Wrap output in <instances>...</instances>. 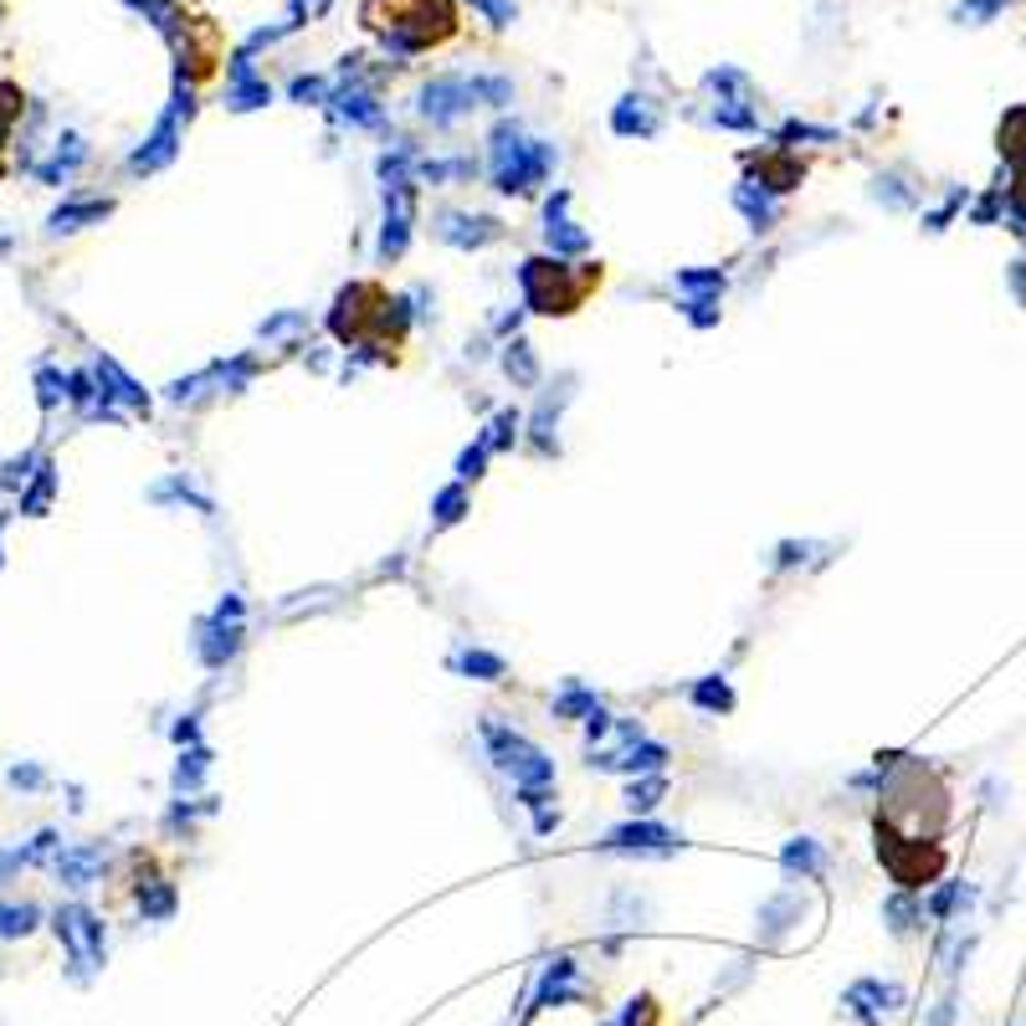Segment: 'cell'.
Returning a JSON list of instances; mask_svg holds the SVG:
<instances>
[{"label": "cell", "instance_id": "obj_2", "mask_svg": "<svg viewBox=\"0 0 1026 1026\" xmlns=\"http://www.w3.org/2000/svg\"><path fill=\"white\" fill-rule=\"evenodd\" d=\"M483 744H488V759L498 770L514 780V791L529 811H544L550 806V791H555V759L544 755L534 740H523L519 729H504V723L483 719Z\"/></svg>", "mask_w": 1026, "mask_h": 1026}, {"label": "cell", "instance_id": "obj_30", "mask_svg": "<svg viewBox=\"0 0 1026 1026\" xmlns=\"http://www.w3.org/2000/svg\"><path fill=\"white\" fill-rule=\"evenodd\" d=\"M87 160V150H83V139H68V154H62V144H57V160L51 165H36V175L47 180V186H57V180H68L72 169Z\"/></svg>", "mask_w": 1026, "mask_h": 1026}, {"label": "cell", "instance_id": "obj_26", "mask_svg": "<svg viewBox=\"0 0 1026 1026\" xmlns=\"http://www.w3.org/2000/svg\"><path fill=\"white\" fill-rule=\"evenodd\" d=\"M114 211V201H72V205H57L51 211V232H78L83 221H103Z\"/></svg>", "mask_w": 1026, "mask_h": 1026}, {"label": "cell", "instance_id": "obj_22", "mask_svg": "<svg viewBox=\"0 0 1026 1026\" xmlns=\"http://www.w3.org/2000/svg\"><path fill=\"white\" fill-rule=\"evenodd\" d=\"M452 673H468L477 683H498L508 673V662L498 652H483V647H462V652H452Z\"/></svg>", "mask_w": 1026, "mask_h": 1026}, {"label": "cell", "instance_id": "obj_29", "mask_svg": "<svg viewBox=\"0 0 1026 1026\" xmlns=\"http://www.w3.org/2000/svg\"><path fill=\"white\" fill-rule=\"evenodd\" d=\"M734 205H740L744 216H750V226H755V232H770V226H775L770 196H755V186H740V190H734Z\"/></svg>", "mask_w": 1026, "mask_h": 1026}, {"label": "cell", "instance_id": "obj_46", "mask_svg": "<svg viewBox=\"0 0 1026 1026\" xmlns=\"http://www.w3.org/2000/svg\"><path fill=\"white\" fill-rule=\"evenodd\" d=\"M323 11H329V0H293V26L298 21H319Z\"/></svg>", "mask_w": 1026, "mask_h": 1026}, {"label": "cell", "instance_id": "obj_43", "mask_svg": "<svg viewBox=\"0 0 1026 1026\" xmlns=\"http://www.w3.org/2000/svg\"><path fill=\"white\" fill-rule=\"evenodd\" d=\"M472 11H483V21L488 26H508L514 21V0H468Z\"/></svg>", "mask_w": 1026, "mask_h": 1026}, {"label": "cell", "instance_id": "obj_41", "mask_svg": "<svg viewBox=\"0 0 1026 1026\" xmlns=\"http://www.w3.org/2000/svg\"><path fill=\"white\" fill-rule=\"evenodd\" d=\"M51 488H57V472H51V462H42V477H36V488L21 498V514H42L51 498Z\"/></svg>", "mask_w": 1026, "mask_h": 1026}, {"label": "cell", "instance_id": "obj_42", "mask_svg": "<svg viewBox=\"0 0 1026 1026\" xmlns=\"http://www.w3.org/2000/svg\"><path fill=\"white\" fill-rule=\"evenodd\" d=\"M483 468H488V447L477 441V447H468V452L457 457V483H477V477H483Z\"/></svg>", "mask_w": 1026, "mask_h": 1026}, {"label": "cell", "instance_id": "obj_34", "mask_svg": "<svg viewBox=\"0 0 1026 1026\" xmlns=\"http://www.w3.org/2000/svg\"><path fill=\"white\" fill-rule=\"evenodd\" d=\"M36 929V909L32 904H0V940H21Z\"/></svg>", "mask_w": 1026, "mask_h": 1026}, {"label": "cell", "instance_id": "obj_20", "mask_svg": "<svg viewBox=\"0 0 1026 1026\" xmlns=\"http://www.w3.org/2000/svg\"><path fill=\"white\" fill-rule=\"evenodd\" d=\"M780 868L791 877H816L826 873V852H822V841H811V837H795V841H786V852H780Z\"/></svg>", "mask_w": 1026, "mask_h": 1026}, {"label": "cell", "instance_id": "obj_3", "mask_svg": "<svg viewBox=\"0 0 1026 1026\" xmlns=\"http://www.w3.org/2000/svg\"><path fill=\"white\" fill-rule=\"evenodd\" d=\"M493 190L504 196H534L559 165V150L550 139H529L519 123H498L493 129Z\"/></svg>", "mask_w": 1026, "mask_h": 1026}, {"label": "cell", "instance_id": "obj_10", "mask_svg": "<svg viewBox=\"0 0 1026 1026\" xmlns=\"http://www.w3.org/2000/svg\"><path fill=\"white\" fill-rule=\"evenodd\" d=\"M437 236L447 247H462V252H477L504 236V221L498 216H468V211H441L437 216Z\"/></svg>", "mask_w": 1026, "mask_h": 1026}, {"label": "cell", "instance_id": "obj_11", "mask_svg": "<svg viewBox=\"0 0 1026 1026\" xmlns=\"http://www.w3.org/2000/svg\"><path fill=\"white\" fill-rule=\"evenodd\" d=\"M673 847H683V832L657 822H626L601 841V852H673Z\"/></svg>", "mask_w": 1026, "mask_h": 1026}, {"label": "cell", "instance_id": "obj_47", "mask_svg": "<svg viewBox=\"0 0 1026 1026\" xmlns=\"http://www.w3.org/2000/svg\"><path fill=\"white\" fill-rule=\"evenodd\" d=\"M304 323H308V319H304V314H283V319H272V323H262V334H268V339H272V334H287V329H304Z\"/></svg>", "mask_w": 1026, "mask_h": 1026}, {"label": "cell", "instance_id": "obj_14", "mask_svg": "<svg viewBox=\"0 0 1026 1026\" xmlns=\"http://www.w3.org/2000/svg\"><path fill=\"white\" fill-rule=\"evenodd\" d=\"M565 205H570V190H555L550 205H544V236H550V252L555 257H580L590 247V236L575 221H565Z\"/></svg>", "mask_w": 1026, "mask_h": 1026}, {"label": "cell", "instance_id": "obj_39", "mask_svg": "<svg viewBox=\"0 0 1026 1026\" xmlns=\"http://www.w3.org/2000/svg\"><path fill=\"white\" fill-rule=\"evenodd\" d=\"M416 175L432 180V186H441V180H452V175H472V160H421Z\"/></svg>", "mask_w": 1026, "mask_h": 1026}, {"label": "cell", "instance_id": "obj_15", "mask_svg": "<svg viewBox=\"0 0 1026 1026\" xmlns=\"http://www.w3.org/2000/svg\"><path fill=\"white\" fill-rule=\"evenodd\" d=\"M611 129L616 134H637V139H652L657 129H662V114H657V103L647 98V93H626L622 103H616V114H611Z\"/></svg>", "mask_w": 1026, "mask_h": 1026}, {"label": "cell", "instance_id": "obj_49", "mask_svg": "<svg viewBox=\"0 0 1026 1026\" xmlns=\"http://www.w3.org/2000/svg\"><path fill=\"white\" fill-rule=\"evenodd\" d=\"M5 247H11V241H5V236H0V252H5Z\"/></svg>", "mask_w": 1026, "mask_h": 1026}, {"label": "cell", "instance_id": "obj_12", "mask_svg": "<svg viewBox=\"0 0 1026 1026\" xmlns=\"http://www.w3.org/2000/svg\"><path fill=\"white\" fill-rule=\"evenodd\" d=\"M180 108L190 114V98H175V108L160 118V129L144 139V150H134V160H129V169H134V175H154L160 165H169V160H175V150H180V144H175V139H180Z\"/></svg>", "mask_w": 1026, "mask_h": 1026}, {"label": "cell", "instance_id": "obj_25", "mask_svg": "<svg viewBox=\"0 0 1026 1026\" xmlns=\"http://www.w3.org/2000/svg\"><path fill=\"white\" fill-rule=\"evenodd\" d=\"M98 380H103V386H114V390H103V396H118V401L134 405V411H150V396H144V390H139L129 375L118 370L114 359H98Z\"/></svg>", "mask_w": 1026, "mask_h": 1026}, {"label": "cell", "instance_id": "obj_32", "mask_svg": "<svg viewBox=\"0 0 1026 1026\" xmlns=\"http://www.w3.org/2000/svg\"><path fill=\"white\" fill-rule=\"evenodd\" d=\"M462 514H468V488H462V483H452V488H441L437 498H432V523H437V529L457 523Z\"/></svg>", "mask_w": 1026, "mask_h": 1026}, {"label": "cell", "instance_id": "obj_5", "mask_svg": "<svg viewBox=\"0 0 1026 1026\" xmlns=\"http://www.w3.org/2000/svg\"><path fill=\"white\" fill-rule=\"evenodd\" d=\"M877 858H883V868L893 873V883L898 888H924V883H934V877L944 873V847L934 837H904L893 822H883L877 816Z\"/></svg>", "mask_w": 1026, "mask_h": 1026}, {"label": "cell", "instance_id": "obj_44", "mask_svg": "<svg viewBox=\"0 0 1026 1026\" xmlns=\"http://www.w3.org/2000/svg\"><path fill=\"white\" fill-rule=\"evenodd\" d=\"M683 314H688L698 329H708V323H719V298H688V304H683Z\"/></svg>", "mask_w": 1026, "mask_h": 1026}, {"label": "cell", "instance_id": "obj_36", "mask_svg": "<svg viewBox=\"0 0 1026 1026\" xmlns=\"http://www.w3.org/2000/svg\"><path fill=\"white\" fill-rule=\"evenodd\" d=\"M662 791H668V780H662V775H652V780H632V786H626V806H632V816H637V811L647 816V811L662 801Z\"/></svg>", "mask_w": 1026, "mask_h": 1026}, {"label": "cell", "instance_id": "obj_13", "mask_svg": "<svg viewBox=\"0 0 1026 1026\" xmlns=\"http://www.w3.org/2000/svg\"><path fill=\"white\" fill-rule=\"evenodd\" d=\"M268 103H272V87L262 78H252V51H236L232 78H226V108L252 114V108H268Z\"/></svg>", "mask_w": 1026, "mask_h": 1026}, {"label": "cell", "instance_id": "obj_16", "mask_svg": "<svg viewBox=\"0 0 1026 1026\" xmlns=\"http://www.w3.org/2000/svg\"><path fill=\"white\" fill-rule=\"evenodd\" d=\"M236 647H241V622H221V616H211V622H201V637H196V652H201L205 668H226L236 657Z\"/></svg>", "mask_w": 1026, "mask_h": 1026}, {"label": "cell", "instance_id": "obj_35", "mask_svg": "<svg viewBox=\"0 0 1026 1026\" xmlns=\"http://www.w3.org/2000/svg\"><path fill=\"white\" fill-rule=\"evenodd\" d=\"M139 909H144V919H169L175 913V888L169 883H144L139 888Z\"/></svg>", "mask_w": 1026, "mask_h": 1026}, {"label": "cell", "instance_id": "obj_23", "mask_svg": "<svg viewBox=\"0 0 1026 1026\" xmlns=\"http://www.w3.org/2000/svg\"><path fill=\"white\" fill-rule=\"evenodd\" d=\"M570 980H575V959H550L544 965V980H539V1006H559L565 995H575L570 991Z\"/></svg>", "mask_w": 1026, "mask_h": 1026}, {"label": "cell", "instance_id": "obj_17", "mask_svg": "<svg viewBox=\"0 0 1026 1026\" xmlns=\"http://www.w3.org/2000/svg\"><path fill=\"white\" fill-rule=\"evenodd\" d=\"M755 169H759V190H765V196H786V190H795L806 180V165H801L786 144L775 154H765V160H755Z\"/></svg>", "mask_w": 1026, "mask_h": 1026}, {"label": "cell", "instance_id": "obj_9", "mask_svg": "<svg viewBox=\"0 0 1026 1026\" xmlns=\"http://www.w3.org/2000/svg\"><path fill=\"white\" fill-rule=\"evenodd\" d=\"M411 216H416V186H386V226H380V262H396L411 241Z\"/></svg>", "mask_w": 1026, "mask_h": 1026}, {"label": "cell", "instance_id": "obj_6", "mask_svg": "<svg viewBox=\"0 0 1026 1026\" xmlns=\"http://www.w3.org/2000/svg\"><path fill=\"white\" fill-rule=\"evenodd\" d=\"M416 108H421V118H432L437 129H447V123H457L462 114L477 108V87H472V78L441 72V78H432V83L416 93Z\"/></svg>", "mask_w": 1026, "mask_h": 1026}, {"label": "cell", "instance_id": "obj_38", "mask_svg": "<svg viewBox=\"0 0 1026 1026\" xmlns=\"http://www.w3.org/2000/svg\"><path fill=\"white\" fill-rule=\"evenodd\" d=\"M205 765H211V755H205V750H186V755H180V765H175V791H196V786H201V775H205Z\"/></svg>", "mask_w": 1026, "mask_h": 1026}, {"label": "cell", "instance_id": "obj_40", "mask_svg": "<svg viewBox=\"0 0 1026 1026\" xmlns=\"http://www.w3.org/2000/svg\"><path fill=\"white\" fill-rule=\"evenodd\" d=\"M21 87L16 83H0V144L11 139V129H16V118H21Z\"/></svg>", "mask_w": 1026, "mask_h": 1026}, {"label": "cell", "instance_id": "obj_45", "mask_svg": "<svg viewBox=\"0 0 1026 1026\" xmlns=\"http://www.w3.org/2000/svg\"><path fill=\"white\" fill-rule=\"evenodd\" d=\"M298 103H323L329 93H323V78H293V87H287Z\"/></svg>", "mask_w": 1026, "mask_h": 1026}, {"label": "cell", "instance_id": "obj_48", "mask_svg": "<svg viewBox=\"0 0 1026 1026\" xmlns=\"http://www.w3.org/2000/svg\"><path fill=\"white\" fill-rule=\"evenodd\" d=\"M36 386H42V405H57V396H62V390H57V386H68V380H57V375H42V380H36Z\"/></svg>", "mask_w": 1026, "mask_h": 1026}, {"label": "cell", "instance_id": "obj_31", "mask_svg": "<svg viewBox=\"0 0 1026 1026\" xmlns=\"http://www.w3.org/2000/svg\"><path fill=\"white\" fill-rule=\"evenodd\" d=\"M883 919H888L893 934H909V929L924 919V909H919V904L909 898V888H904V893H893L888 904H883Z\"/></svg>", "mask_w": 1026, "mask_h": 1026}, {"label": "cell", "instance_id": "obj_7", "mask_svg": "<svg viewBox=\"0 0 1026 1026\" xmlns=\"http://www.w3.org/2000/svg\"><path fill=\"white\" fill-rule=\"evenodd\" d=\"M898 1006H904V991L888 986V980H877V976H862L841 991V1011L858 1026H883V1016H893Z\"/></svg>", "mask_w": 1026, "mask_h": 1026}, {"label": "cell", "instance_id": "obj_19", "mask_svg": "<svg viewBox=\"0 0 1026 1026\" xmlns=\"http://www.w3.org/2000/svg\"><path fill=\"white\" fill-rule=\"evenodd\" d=\"M759 924H765V929H759V940L780 944V940H786V929L801 924V893H775L770 904L759 909Z\"/></svg>", "mask_w": 1026, "mask_h": 1026}, {"label": "cell", "instance_id": "obj_28", "mask_svg": "<svg viewBox=\"0 0 1026 1026\" xmlns=\"http://www.w3.org/2000/svg\"><path fill=\"white\" fill-rule=\"evenodd\" d=\"M519 426H523L519 411H498V416H493L488 426H483V437H477V441H483L488 452H508V447L519 441Z\"/></svg>", "mask_w": 1026, "mask_h": 1026}, {"label": "cell", "instance_id": "obj_4", "mask_svg": "<svg viewBox=\"0 0 1026 1026\" xmlns=\"http://www.w3.org/2000/svg\"><path fill=\"white\" fill-rule=\"evenodd\" d=\"M519 283H523V304L534 314H575L590 298V287L601 283V268L595 262L570 268L565 257H529L519 268Z\"/></svg>", "mask_w": 1026, "mask_h": 1026}, {"label": "cell", "instance_id": "obj_8", "mask_svg": "<svg viewBox=\"0 0 1026 1026\" xmlns=\"http://www.w3.org/2000/svg\"><path fill=\"white\" fill-rule=\"evenodd\" d=\"M57 940L72 950V959L78 965H87V970H98L103 965V924H98V913H87V909H57Z\"/></svg>", "mask_w": 1026, "mask_h": 1026}, {"label": "cell", "instance_id": "obj_24", "mask_svg": "<svg viewBox=\"0 0 1026 1026\" xmlns=\"http://www.w3.org/2000/svg\"><path fill=\"white\" fill-rule=\"evenodd\" d=\"M504 370H508V380L519 390H534L539 386V359H534V350L523 344V339H514L504 350Z\"/></svg>", "mask_w": 1026, "mask_h": 1026}, {"label": "cell", "instance_id": "obj_37", "mask_svg": "<svg viewBox=\"0 0 1026 1026\" xmlns=\"http://www.w3.org/2000/svg\"><path fill=\"white\" fill-rule=\"evenodd\" d=\"M723 283H729V278H723L719 268H708V272H677V287H683V293H693V298H719Z\"/></svg>", "mask_w": 1026, "mask_h": 1026}, {"label": "cell", "instance_id": "obj_33", "mask_svg": "<svg viewBox=\"0 0 1026 1026\" xmlns=\"http://www.w3.org/2000/svg\"><path fill=\"white\" fill-rule=\"evenodd\" d=\"M595 693H586L580 683H565V693L555 698V719H590L595 714Z\"/></svg>", "mask_w": 1026, "mask_h": 1026}, {"label": "cell", "instance_id": "obj_21", "mask_svg": "<svg viewBox=\"0 0 1026 1026\" xmlns=\"http://www.w3.org/2000/svg\"><path fill=\"white\" fill-rule=\"evenodd\" d=\"M98 873H103V847H78V852H62V858H57V877H62L68 888H87Z\"/></svg>", "mask_w": 1026, "mask_h": 1026}, {"label": "cell", "instance_id": "obj_1", "mask_svg": "<svg viewBox=\"0 0 1026 1026\" xmlns=\"http://www.w3.org/2000/svg\"><path fill=\"white\" fill-rule=\"evenodd\" d=\"M359 21L390 57H416L457 36V0H365Z\"/></svg>", "mask_w": 1026, "mask_h": 1026}, {"label": "cell", "instance_id": "obj_18", "mask_svg": "<svg viewBox=\"0 0 1026 1026\" xmlns=\"http://www.w3.org/2000/svg\"><path fill=\"white\" fill-rule=\"evenodd\" d=\"M329 103H334V114L344 118V123H354V129H380L386 123V114H380V103H375L370 87H339V93H329Z\"/></svg>", "mask_w": 1026, "mask_h": 1026}, {"label": "cell", "instance_id": "obj_27", "mask_svg": "<svg viewBox=\"0 0 1026 1026\" xmlns=\"http://www.w3.org/2000/svg\"><path fill=\"white\" fill-rule=\"evenodd\" d=\"M688 698H693V708H704V714H729V708H734V688H729L723 677H704V683H693Z\"/></svg>", "mask_w": 1026, "mask_h": 1026}]
</instances>
